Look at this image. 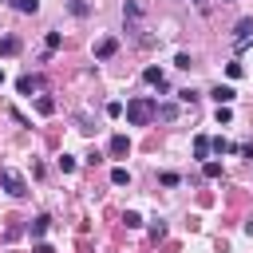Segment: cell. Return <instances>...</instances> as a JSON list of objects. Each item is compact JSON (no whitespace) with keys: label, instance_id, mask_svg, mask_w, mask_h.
<instances>
[{"label":"cell","instance_id":"cell-1","mask_svg":"<svg viewBox=\"0 0 253 253\" xmlns=\"http://www.w3.org/2000/svg\"><path fill=\"white\" fill-rule=\"evenodd\" d=\"M154 119V99H130L126 103V123L130 126H146Z\"/></svg>","mask_w":253,"mask_h":253},{"label":"cell","instance_id":"cell-2","mask_svg":"<svg viewBox=\"0 0 253 253\" xmlns=\"http://www.w3.org/2000/svg\"><path fill=\"white\" fill-rule=\"evenodd\" d=\"M0 186H4L12 198H28V182H24V174H20V170H12V166H4V170H0Z\"/></svg>","mask_w":253,"mask_h":253},{"label":"cell","instance_id":"cell-3","mask_svg":"<svg viewBox=\"0 0 253 253\" xmlns=\"http://www.w3.org/2000/svg\"><path fill=\"white\" fill-rule=\"evenodd\" d=\"M249 43H253V16L237 20V28H233V47H237V51H245Z\"/></svg>","mask_w":253,"mask_h":253},{"label":"cell","instance_id":"cell-4","mask_svg":"<svg viewBox=\"0 0 253 253\" xmlns=\"http://www.w3.org/2000/svg\"><path fill=\"white\" fill-rule=\"evenodd\" d=\"M107 150H111V158H126V154H130V138H126V134H111Z\"/></svg>","mask_w":253,"mask_h":253},{"label":"cell","instance_id":"cell-5","mask_svg":"<svg viewBox=\"0 0 253 253\" xmlns=\"http://www.w3.org/2000/svg\"><path fill=\"white\" fill-rule=\"evenodd\" d=\"M115 51H119V40H115V36H103V40L95 43V59H111Z\"/></svg>","mask_w":253,"mask_h":253},{"label":"cell","instance_id":"cell-6","mask_svg":"<svg viewBox=\"0 0 253 253\" xmlns=\"http://www.w3.org/2000/svg\"><path fill=\"white\" fill-rule=\"evenodd\" d=\"M40 87H43L40 75H20V79H16V91H20V95H32V91H40Z\"/></svg>","mask_w":253,"mask_h":253},{"label":"cell","instance_id":"cell-7","mask_svg":"<svg viewBox=\"0 0 253 253\" xmlns=\"http://www.w3.org/2000/svg\"><path fill=\"white\" fill-rule=\"evenodd\" d=\"M20 47H24V43H20V36H0V55H4V59L20 55Z\"/></svg>","mask_w":253,"mask_h":253},{"label":"cell","instance_id":"cell-8","mask_svg":"<svg viewBox=\"0 0 253 253\" xmlns=\"http://www.w3.org/2000/svg\"><path fill=\"white\" fill-rule=\"evenodd\" d=\"M154 119L174 123V119H178V107H174V103H154Z\"/></svg>","mask_w":253,"mask_h":253},{"label":"cell","instance_id":"cell-9","mask_svg":"<svg viewBox=\"0 0 253 253\" xmlns=\"http://www.w3.org/2000/svg\"><path fill=\"white\" fill-rule=\"evenodd\" d=\"M142 79H146L150 87H158V91L166 87V75H162V67H146V71H142Z\"/></svg>","mask_w":253,"mask_h":253},{"label":"cell","instance_id":"cell-10","mask_svg":"<svg viewBox=\"0 0 253 253\" xmlns=\"http://www.w3.org/2000/svg\"><path fill=\"white\" fill-rule=\"evenodd\" d=\"M210 95H213L217 103H233V99H237V91H233V87H221V83H217V87H213Z\"/></svg>","mask_w":253,"mask_h":253},{"label":"cell","instance_id":"cell-11","mask_svg":"<svg viewBox=\"0 0 253 253\" xmlns=\"http://www.w3.org/2000/svg\"><path fill=\"white\" fill-rule=\"evenodd\" d=\"M194 158H210V138H206V134L194 138Z\"/></svg>","mask_w":253,"mask_h":253},{"label":"cell","instance_id":"cell-12","mask_svg":"<svg viewBox=\"0 0 253 253\" xmlns=\"http://www.w3.org/2000/svg\"><path fill=\"white\" fill-rule=\"evenodd\" d=\"M47 225H51V217H47V213H40V217L32 221V237H43V233H47Z\"/></svg>","mask_w":253,"mask_h":253},{"label":"cell","instance_id":"cell-13","mask_svg":"<svg viewBox=\"0 0 253 253\" xmlns=\"http://www.w3.org/2000/svg\"><path fill=\"white\" fill-rule=\"evenodd\" d=\"M36 111H40V115H51V111H55V99H51V95H40V99H36Z\"/></svg>","mask_w":253,"mask_h":253},{"label":"cell","instance_id":"cell-14","mask_svg":"<svg viewBox=\"0 0 253 253\" xmlns=\"http://www.w3.org/2000/svg\"><path fill=\"white\" fill-rule=\"evenodd\" d=\"M111 182H115V186H130V174H126V166H115V170H111Z\"/></svg>","mask_w":253,"mask_h":253},{"label":"cell","instance_id":"cell-15","mask_svg":"<svg viewBox=\"0 0 253 253\" xmlns=\"http://www.w3.org/2000/svg\"><path fill=\"white\" fill-rule=\"evenodd\" d=\"M12 4H16V12H24V16L40 12V0H12Z\"/></svg>","mask_w":253,"mask_h":253},{"label":"cell","instance_id":"cell-16","mask_svg":"<svg viewBox=\"0 0 253 253\" xmlns=\"http://www.w3.org/2000/svg\"><path fill=\"white\" fill-rule=\"evenodd\" d=\"M210 150H213V154H229L233 142H225V138H210Z\"/></svg>","mask_w":253,"mask_h":253},{"label":"cell","instance_id":"cell-17","mask_svg":"<svg viewBox=\"0 0 253 253\" xmlns=\"http://www.w3.org/2000/svg\"><path fill=\"white\" fill-rule=\"evenodd\" d=\"M67 8H71V16H87V12H91V4H87V0H71Z\"/></svg>","mask_w":253,"mask_h":253},{"label":"cell","instance_id":"cell-18","mask_svg":"<svg viewBox=\"0 0 253 253\" xmlns=\"http://www.w3.org/2000/svg\"><path fill=\"white\" fill-rule=\"evenodd\" d=\"M59 170L71 174V170H75V154H59Z\"/></svg>","mask_w":253,"mask_h":253},{"label":"cell","instance_id":"cell-19","mask_svg":"<svg viewBox=\"0 0 253 253\" xmlns=\"http://www.w3.org/2000/svg\"><path fill=\"white\" fill-rule=\"evenodd\" d=\"M123 221H126V229H138V225H142V217H138L134 210H126V213H123Z\"/></svg>","mask_w":253,"mask_h":253},{"label":"cell","instance_id":"cell-20","mask_svg":"<svg viewBox=\"0 0 253 253\" xmlns=\"http://www.w3.org/2000/svg\"><path fill=\"white\" fill-rule=\"evenodd\" d=\"M43 43H47V51H55V47L63 43V36H59V32H47V40H43Z\"/></svg>","mask_w":253,"mask_h":253},{"label":"cell","instance_id":"cell-21","mask_svg":"<svg viewBox=\"0 0 253 253\" xmlns=\"http://www.w3.org/2000/svg\"><path fill=\"white\" fill-rule=\"evenodd\" d=\"M233 119V111H229V103H217V123H229Z\"/></svg>","mask_w":253,"mask_h":253},{"label":"cell","instance_id":"cell-22","mask_svg":"<svg viewBox=\"0 0 253 253\" xmlns=\"http://www.w3.org/2000/svg\"><path fill=\"white\" fill-rule=\"evenodd\" d=\"M202 170H206V178H221V162H206Z\"/></svg>","mask_w":253,"mask_h":253},{"label":"cell","instance_id":"cell-23","mask_svg":"<svg viewBox=\"0 0 253 253\" xmlns=\"http://www.w3.org/2000/svg\"><path fill=\"white\" fill-rule=\"evenodd\" d=\"M123 16H130V20H138V16H142V8H138V4H130V0H126V8H123Z\"/></svg>","mask_w":253,"mask_h":253},{"label":"cell","instance_id":"cell-24","mask_svg":"<svg viewBox=\"0 0 253 253\" xmlns=\"http://www.w3.org/2000/svg\"><path fill=\"white\" fill-rule=\"evenodd\" d=\"M150 237H154V241L166 237V221H154V225H150Z\"/></svg>","mask_w":253,"mask_h":253},{"label":"cell","instance_id":"cell-25","mask_svg":"<svg viewBox=\"0 0 253 253\" xmlns=\"http://www.w3.org/2000/svg\"><path fill=\"white\" fill-rule=\"evenodd\" d=\"M174 63H178V67H194V59H190L186 51H178V55H174Z\"/></svg>","mask_w":253,"mask_h":253},{"label":"cell","instance_id":"cell-26","mask_svg":"<svg viewBox=\"0 0 253 253\" xmlns=\"http://www.w3.org/2000/svg\"><path fill=\"white\" fill-rule=\"evenodd\" d=\"M225 71H229V79H241V75H245V67H241V63H229Z\"/></svg>","mask_w":253,"mask_h":253},{"label":"cell","instance_id":"cell-27","mask_svg":"<svg viewBox=\"0 0 253 253\" xmlns=\"http://www.w3.org/2000/svg\"><path fill=\"white\" fill-rule=\"evenodd\" d=\"M178 182H182V178H178L174 170H166V174H162V186H178Z\"/></svg>","mask_w":253,"mask_h":253},{"label":"cell","instance_id":"cell-28","mask_svg":"<svg viewBox=\"0 0 253 253\" xmlns=\"http://www.w3.org/2000/svg\"><path fill=\"white\" fill-rule=\"evenodd\" d=\"M32 253H55V249H51L47 241H36V245H32Z\"/></svg>","mask_w":253,"mask_h":253},{"label":"cell","instance_id":"cell-29","mask_svg":"<svg viewBox=\"0 0 253 253\" xmlns=\"http://www.w3.org/2000/svg\"><path fill=\"white\" fill-rule=\"evenodd\" d=\"M190 4H206V0H190Z\"/></svg>","mask_w":253,"mask_h":253},{"label":"cell","instance_id":"cell-30","mask_svg":"<svg viewBox=\"0 0 253 253\" xmlns=\"http://www.w3.org/2000/svg\"><path fill=\"white\" fill-rule=\"evenodd\" d=\"M0 83H4V67H0Z\"/></svg>","mask_w":253,"mask_h":253},{"label":"cell","instance_id":"cell-31","mask_svg":"<svg viewBox=\"0 0 253 253\" xmlns=\"http://www.w3.org/2000/svg\"><path fill=\"white\" fill-rule=\"evenodd\" d=\"M221 4H229V0H221Z\"/></svg>","mask_w":253,"mask_h":253}]
</instances>
